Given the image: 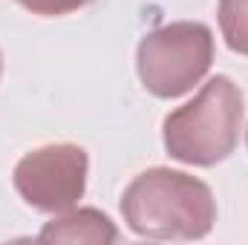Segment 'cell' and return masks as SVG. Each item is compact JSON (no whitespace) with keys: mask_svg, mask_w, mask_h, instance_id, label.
Instances as JSON below:
<instances>
[{"mask_svg":"<svg viewBox=\"0 0 248 245\" xmlns=\"http://www.w3.org/2000/svg\"><path fill=\"white\" fill-rule=\"evenodd\" d=\"M122 216L136 237L202 240L217 222L211 187L182 170H141L122 193Z\"/></svg>","mask_w":248,"mask_h":245,"instance_id":"cell-1","label":"cell"},{"mask_svg":"<svg viewBox=\"0 0 248 245\" xmlns=\"http://www.w3.org/2000/svg\"><path fill=\"white\" fill-rule=\"evenodd\" d=\"M243 90L228 75H214L187 104L165 116V150L182 165L214 168L234 153L243 130Z\"/></svg>","mask_w":248,"mask_h":245,"instance_id":"cell-2","label":"cell"},{"mask_svg":"<svg viewBox=\"0 0 248 245\" xmlns=\"http://www.w3.org/2000/svg\"><path fill=\"white\" fill-rule=\"evenodd\" d=\"M214 63V32L199 20H176L147 32L136 49L141 87L156 98L190 92Z\"/></svg>","mask_w":248,"mask_h":245,"instance_id":"cell-3","label":"cell"},{"mask_svg":"<svg viewBox=\"0 0 248 245\" xmlns=\"http://www.w3.org/2000/svg\"><path fill=\"white\" fill-rule=\"evenodd\" d=\"M90 156L81 144L58 141L29 150L12 173L17 196L41 211V214H63L78 205L87 190Z\"/></svg>","mask_w":248,"mask_h":245,"instance_id":"cell-4","label":"cell"},{"mask_svg":"<svg viewBox=\"0 0 248 245\" xmlns=\"http://www.w3.org/2000/svg\"><path fill=\"white\" fill-rule=\"evenodd\" d=\"M38 237L44 243L110 245V243H119V228L98 208H69L63 214H55V219L46 222Z\"/></svg>","mask_w":248,"mask_h":245,"instance_id":"cell-5","label":"cell"},{"mask_svg":"<svg viewBox=\"0 0 248 245\" xmlns=\"http://www.w3.org/2000/svg\"><path fill=\"white\" fill-rule=\"evenodd\" d=\"M217 17L228 49L248 58V0H219Z\"/></svg>","mask_w":248,"mask_h":245,"instance_id":"cell-6","label":"cell"},{"mask_svg":"<svg viewBox=\"0 0 248 245\" xmlns=\"http://www.w3.org/2000/svg\"><path fill=\"white\" fill-rule=\"evenodd\" d=\"M15 3L41 17H61V15H72V12L90 6L93 0H15Z\"/></svg>","mask_w":248,"mask_h":245,"instance_id":"cell-7","label":"cell"},{"mask_svg":"<svg viewBox=\"0 0 248 245\" xmlns=\"http://www.w3.org/2000/svg\"><path fill=\"white\" fill-rule=\"evenodd\" d=\"M0 75H3V52H0Z\"/></svg>","mask_w":248,"mask_h":245,"instance_id":"cell-8","label":"cell"},{"mask_svg":"<svg viewBox=\"0 0 248 245\" xmlns=\"http://www.w3.org/2000/svg\"><path fill=\"white\" fill-rule=\"evenodd\" d=\"M246 144H248V133H246Z\"/></svg>","mask_w":248,"mask_h":245,"instance_id":"cell-9","label":"cell"}]
</instances>
